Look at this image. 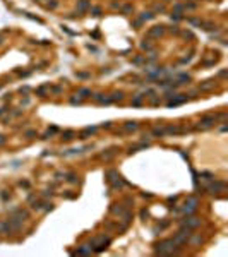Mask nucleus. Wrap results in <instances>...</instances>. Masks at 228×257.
<instances>
[{
  "label": "nucleus",
  "mask_w": 228,
  "mask_h": 257,
  "mask_svg": "<svg viewBox=\"0 0 228 257\" xmlns=\"http://www.w3.org/2000/svg\"><path fill=\"white\" fill-rule=\"evenodd\" d=\"M214 124V117H204L199 122V129H204V127H211Z\"/></svg>",
  "instance_id": "1"
},
{
  "label": "nucleus",
  "mask_w": 228,
  "mask_h": 257,
  "mask_svg": "<svg viewBox=\"0 0 228 257\" xmlns=\"http://www.w3.org/2000/svg\"><path fill=\"white\" fill-rule=\"evenodd\" d=\"M196 204H197V201H196V199H190V201L185 204V213H192L194 209H196Z\"/></svg>",
  "instance_id": "2"
},
{
  "label": "nucleus",
  "mask_w": 228,
  "mask_h": 257,
  "mask_svg": "<svg viewBox=\"0 0 228 257\" xmlns=\"http://www.w3.org/2000/svg\"><path fill=\"white\" fill-rule=\"evenodd\" d=\"M161 33H163V28H161V26H156V28L149 29V33H148V35H149V36H159Z\"/></svg>",
  "instance_id": "3"
},
{
  "label": "nucleus",
  "mask_w": 228,
  "mask_h": 257,
  "mask_svg": "<svg viewBox=\"0 0 228 257\" xmlns=\"http://www.w3.org/2000/svg\"><path fill=\"white\" fill-rule=\"evenodd\" d=\"M88 7H89V2H88V0H81V2H79V10H81V12H84Z\"/></svg>",
  "instance_id": "4"
},
{
  "label": "nucleus",
  "mask_w": 228,
  "mask_h": 257,
  "mask_svg": "<svg viewBox=\"0 0 228 257\" xmlns=\"http://www.w3.org/2000/svg\"><path fill=\"white\" fill-rule=\"evenodd\" d=\"M185 225H189V226H197V225H199V221H197L196 218H189V219L185 221Z\"/></svg>",
  "instance_id": "5"
},
{
  "label": "nucleus",
  "mask_w": 228,
  "mask_h": 257,
  "mask_svg": "<svg viewBox=\"0 0 228 257\" xmlns=\"http://www.w3.org/2000/svg\"><path fill=\"white\" fill-rule=\"evenodd\" d=\"M122 98H124V94H122V93H115V94H113L110 99H111V101H120Z\"/></svg>",
  "instance_id": "6"
},
{
  "label": "nucleus",
  "mask_w": 228,
  "mask_h": 257,
  "mask_svg": "<svg viewBox=\"0 0 228 257\" xmlns=\"http://www.w3.org/2000/svg\"><path fill=\"white\" fill-rule=\"evenodd\" d=\"M125 129H127V130H134V129H137V124H136V122H129V124L125 125Z\"/></svg>",
  "instance_id": "7"
},
{
  "label": "nucleus",
  "mask_w": 228,
  "mask_h": 257,
  "mask_svg": "<svg viewBox=\"0 0 228 257\" xmlns=\"http://www.w3.org/2000/svg\"><path fill=\"white\" fill-rule=\"evenodd\" d=\"M91 12H93V15H100L101 10H100V7H93V9H91Z\"/></svg>",
  "instance_id": "8"
},
{
  "label": "nucleus",
  "mask_w": 228,
  "mask_h": 257,
  "mask_svg": "<svg viewBox=\"0 0 228 257\" xmlns=\"http://www.w3.org/2000/svg\"><path fill=\"white\" fill-rule=\"evenodd\" d=\"M141 101H142V96H137L136 99H134V101H132V105H139Z\"/></svg>",
  "instance_id": "9"
},
{
  "label": "nucleus",
  "mask_w": 228,
  "mask_h": 257,
  "mask_svg": "<svg viewBox=\"0 0 228 257\" xmlns=\"http://www.w3.org/2000/svg\"><path fill=\"white\" fill-rule=\"evenodd\" d=\"M132 10V5H125L124 7V12H131Z\"/></svg>",
  "instance_id": "10"
},
{
  "label": "nucleus",
  "mask_w": 228,
  "mask_h": 257,
  "mask_svg": "<svg viewBox=\"0 0 228 257\" xmlns=\"http://www.w3.org/2000/svg\"><path fill=\"white\" fill-rule=\"evenodd\" d=\"M57 5H58V4H57L55 0H53V2H52V4H48V7H52V9H55Z\"/></svg>",
  "instance_id": "11"
},
{
  "label": "nucleus",
  "mask_w": 228,
  "mask_h": 257,
  "mask_svg": "<svg viewBox=\"0 0 228 257\" xmlns=\"http://www.w3.org/2000/svg\"><path fill=\"white\" fill-rule=\"evenodd\" d=\"M5 142V139H4V135H0V144H4Z\"/></svg>",
  "instance_id": "12"
},
{
  "label": "nucleus",
  "mask_w": 228,
  "mask_h": 257,
  "mask_svg": "<svg viewBox=\"0 0 228 257\" xmlns=\"http://www.w3.org/2000/svg\"><path fill=\"white\" fill-rule=\"evenodd\" d=\"M0 43H4V38H2V36H0Z\"/></svg>",
  "instance_id": "13"
},
{
  "label": "nucleus",
  "mask_w": 228,
  "mask_h": 257,
  "mask_svg": "<svg viewBox=\"0 0 228 257\" xmlns=\"http://www.w3.org/2000/svg\"><path fill=\"white\" fill-rule=\"evenodd\" d=\"M0 113H2V111H0Z\"/></svg>",
  "instance_id": "14"
}]
</instances>
